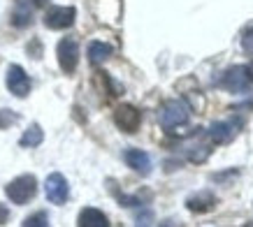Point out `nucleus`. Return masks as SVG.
<instances>
[{
    "label": "nucleus",
    "mask_w": 253,
    "mask_h": 227,
    "mask_svg": "<svg viewBox=\"0 0 253 227\" xmlns=\"http://www.w3.org/2000/svg\"><path fill=\"white\" fill-rule=\"evenodd\" d=\"M5 192H7L9 202H14V204H28L33 197H35V192H38V179L33 174L16 176L14 181L7 183Z\"/></svg>",
    "instance_id": "obj_1"
},
{
    "label": "nucleus",
    "mask_w": 253,
    "mask_h": 227,
    "mask_svg": "<svg viewBox=\"0 0 253 227\" xmlns=\"http://www.w3.org/2000/svg\"><path fill=\"white\" fill-rule=\"evenodd\" d=\"M188 116H191V112H188V107L184 102L169 100V102L163 105L161 114H158V121H161L163 130H176L188 123Z\"/></svg>",
    "instance_id": "obj_2"
},
{
    "label": "nucleus",
    "mask_w": 253,
    "mask_h": 227,
    "mask_svg": "<svg viewBox=\"0 0 253 227\" xmlns=\"http://www.w3.org/2000/svg\"><path fill=\"white\" fill-rule=\"evenodd\" d=\"M56 56H58V65L65 75H72L77 70L79 63V44L75 38H65L56 46Z\"/></svg>",
    "instance_id": "obj_3"
},
{
    "label": "nucleus",
    "mask_w": 253,
    "mask_h": 227,
    "mask_svg": "<svg viewBox=\"0 0 253 227\" xmlns=\"http://www.w3.org/2000/svg\"><path fill=\"white\" fill-rule=\"evenodd\" d=\"M251 81H253L251 68H246V65H235V68H230L221 76V86L228 88V91H232V93L246 91Z\"/></svg>",
    "instance_id": "obj_4"
},
{
    "label": "nucleus",
    "mask_w": 253,
    "mask_h": 227,
    "mask_svg": "<svg viewBox=\"0 0 253 227\" xmlns=\"http://www.w3.org/2000/svg\"><path fill=\"white\" fill-rule=\"evenodd\" d=\"M77 19V9L75 7H61V5H54V7L46 9L44 14V26L51 28V31H65L70 28Z\"/></svg>",
    "instance_id": "obj_5"
},
{
    "label": "nucleus",
    "mask_w": 253,
    "mask_h": 227,
    "mask_svg": "<svg viewBox=\"0 0 253 227\" xmlns=\"http://www.w3.org/2000/svg\"><path fill=\"white\" fill-rule=\"evenodd\" d=\"M44 195H46V199H49L51 204H65V202H68V197H70V186H68V181H65V176L58 174V172H54V174L46 176Z\"/></svg>",
    "instance_id": "obj_6"
},
{
    "label": "nucleus",
    "mask_w": 253,
    "mask_h": 227,
    "mask_svg": "<svg viewBox=\"0 0 253 227\" xmlns=\"http://www.w3.org/2000/svg\"><path fill=\"white\" fill-rule=\"evenodd\" d=\"M7 88L16 98H26L31 93V76L26 75L21 65H9L7 70Z\"/></svg>",
    "instance_id": "obj_7"
},
{
    "label": "nucleus",
    "mask_w": 253,
    "mask_h": 227,
    "mask_svg": "<svg viewBox=\"0 0 253 227\" xmlns=\"http://www.w3.org/2000/svg\"><path fill=\"white\" fill-rule=\"evenodd\" d=\"M114 123L123 132H135L139 128V123H142V114L132 105H119L114 112Z\"/></svg>",
    "instance_id": "obj_8"
},
{
    "label": "nucleus",
    "mask_w": 253,
    "mask_h": 227,
    "mask_svg": "<svg viewBox=\"0 0 253 227\" xmlns=\"http://www.w3.org/2000/svg\"><path fill=\"white\" fill-rule=\"evenodd\" d=\"M123 158H126V165L130 167V169H135L137 174H142V176L151 174V158H149V153L139 151V149H128Z\"/></svg>",
    "instance_id": "obj_9"
},
{
    "label": "nucleus",
    "mask_w": 253,
    "mask_h": 227,
    "mask_svg": "<svg viewBox=\"0 0 253 227\" xmlns=\"http://www.w3.org/2000/svg\"><path fill=\"white\" fill-rule=\"evenodd\" d=\"M77 227H109V220H107V216H105V213L100 211V209L86 206L84 211L79 213Z\"/></svg>",
    "instance_id": "obj_10"
},
{
    "label": "nucleus",
    "mask_w": 253,
    "mask_h": 227,
    "mask_svg": "<svg viewBox=\"0 0 253 227\" xmlns=\"http://www.w3.org/2000/svg\"><path fill=\"white\" fill-rule=\"evenodd\" d=\"M232 137H235V125H232L230 121L214 123V125L209 128V139H211L214 144H228V142H232Z\"/></svg>",
    "instance_id": "obj_11"
},
{
    "label": "nucleus",
    "mask_w": 253,
    "mask_h": 227,
    "mask_svg": "<svg viewBox=\"0 0 253 227\" xmlns=\"http://www.w3.org/2000/svg\"><path fill=\"white\" fill-rule=\"evenodd\" d=\"M214 204H216V197L211 195V192H198V195H193L191 199L186 202V206L195 213L209 211V209H214Z\"/></svg>",
    "instance_id": "obj_12"
},
{
    "label": "nucleus",
    "mask_w": 253,
    "mask_h": 227,
    "mask_svg": "<svg viewBox=\"0 0 253 227\" xmlns=\"http://www.w3.org/2000/svg\"><path fill=\"white\" fill-rule=\"evenodd\" d=\"M112 53H114V46L107 44V42H100V39H95V42H91V44H88V58H91V63L107 61Z\"/></svg>",
    "instance_id": "obj_13"
},
{
    "label": "nucleus",
    "mask_w": 253,
    "mask_h": 227,
    "mask_svg": "<svg viewBox=\"0 0 253 227\" xmlns=\"http://www.w3.org/2000/svg\"><path fill=\"white\" fill-rule=\"evenodd\" d=\"M42 139H44V132H42V128H40L38 123H33L31 128L26 130L21 135V139H19V144L23 146V149H35V146L42 144Z\"/></svg>",
    "instance_id": "obj_14"
},
{
    "label": "nucleus",
    "mask_w": 253,
    "mask_h": 227,
    "mask_svg": "<svg viewBox=\"0 0 253 227\" xmlns=\"http://www.w3.org/2000/svg\"><path fill=\"white\" fill-rule=\"evenodd\" d=\"M31 7L26 5V2H19L14 9V16H12V21H14V26H28L31 23Z\"/></svg>",
    "instance_id": "obj_15"
},
{
    "label": "nucleus",
    "mask_w": 253,
    "mask_h": 227,
    "mask_svg": "<svg viewBox=\"0 0 253 227\" xmlns=\"http://www.w3.org/2000/svg\"><path fill=\"white\" fill-rule=\"evenodd\" d=\"M21 227H49V218H46V213L38 211V213H33V216H28V218L23 220Z\"/></svg>",
    "instance_id": "obj_16"
},
{
    "label": "nucleus",
    "mask_w": 253,
    "mask_h": 227,
    "mask_svg": "<svg viewBox=\"0 0 253 227\" xmlns=\"http://www.w3.org/2000/svg\"><path fill=\"white\" fill-rule=\"evenodd\" d=\"M16 121H19V116H16L12 109H2V112H0V130L9 128V125H14Z\"/></svg>",
    "instance_id": "obj_17"
},
{
    "label": "nucleus",
    "mask_w": 253,
    "mask_h": 227,
    "mask_svg": "<svg viewBox=\"0 0 253 227\" xmlns=\"http://www.w3.org/2000/svg\"><path fill=\"white\" fill-rule=\"evenodd\" d=\"M242 49H244L246 53H251V56H253V28L244 33V38H242Z\"/></svg>",
    "instance_id": "obj_18"
},
{
    "label": "nucleus",
    "mask_w": 253,
    "mask_h": 227,
    "mask_svg": "<svg viewBox=\"0 0 253 227\" xmlns=\"http://www.w3.org/2000/svg\"><path fill=\"white\" fill-rule=\"evenodd\" d=\"M9 220V209L5 204H0V225H5Z\"/></svg>",
    "instance_id": "obj_19"
},
{
    "label": "nucleus",
    "mask_w": 253,
    "mask_h": 227,
    "mask_svg": "<svg viewBox=\"0 0 253 227\" xmlns=\"http://www.w3.org/2000/svg\"><path fill=\"white\" fill-rule=\"evenodd\" d=\"M38 2H44V0H38Z\"/></svg>",
    "instance_id": "obj_20"
}]
</instances>
